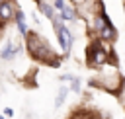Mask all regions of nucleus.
Segmentation results:
<instances>
[{
  "label": "nucleus",
  "mask_w": 125,
  "mask_h": 119,
  "mask_svg": "<svg viewBox=\"0 0 125 119\" xmlns=\"http://www.w3.org/2000/svg\"><path fill=\"white\" fill-rule=\"evenodd\" d=\"M57 37H59V43H61L62 51L68 53V49H70V35H68V31H66V27L57 25Z\"/></svg>",
  "instance_id": "1"
},
{
  "label": "nucleus",
  "mask_w": 125,
  "mask_h": 119,
  "mask_svg": "<svg viewBox=\"0 0 125 119\" xmlns=\"http://www.w3.org/2000/svg\"><path fill=\"white\" fill-rule=\"evenodd\" d=\"M10 16H12V6L2 2V4H0V18H2V20H8Z\"/></svg>",
  "instance_id": "2"
},
{
  "label": "nucleus",
  "mask_w": 125,
  "mask_h": 119,
  "mask_svg": "<svg viewBox=\"0 0 125 119\" xmlns=\"http://www.w3.org/2000/svg\"><path fill=\"white\" fill-rule=\"evenodd\" d=\"M115 33H113V27L111 25H107V27H102V37H105V39H109V37H113Z\"/></svg>",
  "instance_id": "3"
},
{
  "label": "nucleus",
  "mask_w": 125,
  "mask_h": 119,
  "mask_svg": "<svg viewBox=\"0 0 125 119\" xmlns=\"http://www.w3.org/2000/svg\"><path fill=\"white\" fill-rule=\"evenodd\" d=\"M64 98H66V90L62 88V90L59 92V96H57V101H55V105H57V107H61V103H62V99H64Z\"/></svg>",
  "instance_id": "4"
},
{
  "label": "nucleus",
  "mask_w": 125,
  "mask_h": 119,
  "mask_svg": "<svg viewBox=\"0 0 125 119\" xmlns=\"http://www.w3.org/2000/svg\"><path fill=\"white\" fill-rule=\"evenodd\" d=\"M105 59H107V55L104 53V51H96V62H105Z\"/></svg>",
  "instance_id": "5"
},
{
  "label": "nucleus",
  "mask_w": 125,
  "mask_h": 119,
  "mask_svg": "<svg viewBox=\"0 0 125 119\" xmlns=\"http://www.w3.org/2000/svg\"><path fill=\"white\" fill-rule=\"evenodd\" d=\"M61 16H62L64 20H74V16H72V10H68L66 6L62 8V14H61Z\"/></svg>",
  "instance_id": "6"
},
{
  "label": "nucleus",
  "mask_w": 125,
  "mask_h": 119,
  "mask_svg": "<svg viewBox=\"0 0 125 119\" xmlns=\"http://www.w3.org/2000/svg\"><path fill=\"white\" fill-rule=\"evenodd\" d=\"M18 27H20L21 33H25V23H23V16L21 14H18Z\"/></svg>",
  "instance_id": "7"
},
{
  "label": "nucleus",
  "mask_w": 125,
  "mask_h": 119,
  "mask_svg": "<svg viewBox=\"0 0 125 119\" xmlns=\"http://www.w3.org/2000/svg\"><path fill=\"white\" fill-rule=\"evenodd\" d=\"M43 12H45V16H47V18H53V8H51V6L43 4Z\"/></svg>",
  "instance_id": "8"
},
{
  "label": "nucleus",
  "mask_w": 125,
  "mask_h": 119,
  "mask_svg": "<svg viewBox=\"0 0 125 119\" xmlns=\"http://www.w3.org/2000/svg\"><path fill=\"white\" fill-rule=\"evenodd\" d=\"M55 6H57L59 10H62V8H64V0H55Z\"/></svg>",
  "instance_id": "9"
},
{
  "label": "nucleus",
  "mask_w": 125,
  "mask_h": 119,
  "mask_svg": "<svg viewBox=\"0 0 125 119\" xmlns=\"http://www.w3.org/2000/svg\"><path fill=\"white\" fill-rule=\"evenodd\" d=\"M72 88H74V90L78 92V88H80V84H78V80H74V82H72Z\"/></svg>",
  "instance_id": "10"
},
{
  "label": "nucleus",
  "mask_w": 125,
  "mask_h": 119,
  "mask_svg": "<svg viewBox=\"0 0 125 119\" xmlns=\"http://www.w3.org/2000/svg\"><path fill=\"white\" fill-rule=\"evenodd\" d=\"M0 119H4V117H0Z\"/></svg>",
  "instance_id": "11"
},
{
  "label": "nucleus",
  "mask_w": 125,
  "mask_h": 119,
  "mask_svg": "<svg viewBox=\"0 0 125 119\" xmlns=\"http://www.w3.org/2000/svg\"><path fill=\"white\" fill-rule=\"evenodd\" d=\"M0 4H2V0H0Z\"/></svg>",
  "instance_id": "12"
}]
</instances>
